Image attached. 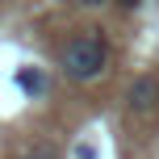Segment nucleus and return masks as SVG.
<instances>
[{"label":"nucleus","mask_w":159,"mask_h":159,"mask_svg":"<svg viewBox=\"0 0 159 159\" xmlns=\"http://www.w3.org/2000/svg\"><path fill=\"white\" fill-rule=\"evenodd\" d=\"M105 67H109V46H105V38H96L92 30L71 38L63 46V71L80 80V84H88V80L105 75Z\"/></svg>","instance_id":"nucleus-1"},{"label":"nucleus","mask_w":159,"mask_h":159,"mask_svg":"<svg viewBox=\"0 0 159 159\" xmlns=\"http://www.w3.org/2000/svg\"><path fill=\"white\" fill-rule=\"evenodd\" d=\"M126 105L134 113H151L159 105V80L155 75H138L134 84H130V92H126Z\"/></svg>","instance_id":"nucleus-2"},{"label":"nucleus","mask_w":159,"mask_h":159,"mask_svg":"<svg viewBox=\"0 0 159 159\" xmlns=\"http://www.w3.org/2000/svg\"><path fill=\"white\" fill-rule=\"evenodd\" d=\"M17 80H21V88H25V92H42V75H38V71H34V75H30V71H21Z\"/></svg>","instance_id":"nucleus-3"},{"label":"nucleus","mask_w":159,"mask_h":159,"mask_svg":"<svg viewBox=\"0 0 159 159\" xmlns=\"http://www.w3.org/2000/svg\"><path fill=\"white\" fill-rule=\"evenodd\" d=\"M75 155H80V159H96V151H92V147H80Z\"/></svg>","instance_id":"nucleus-4"},{"label":"nucleus","mask_w":159,"mask_h":159,"mask_svg":"<svg viewBox=\"0 0 159 159\" xmlns=\"http://www.w3.org/2000/svg\"><path fill=\"white\" fill-rule=\"evenodd\" d=\"M121 4H126V8H138V0H121Z\"/></svg>","instance_id":"nucleus-5"},{"label":"nucleus","mask_w":159,"mask_h":159,"mask_svg":"<svg viewBox=\"0 0 159 159\" xmlns=\"http://www.w3.org/2000/svg\"><path fill=\"white\" fill-rule=\"evenodd\" d=\"M21 159H46V155H42V151H38V155H21Z\"/></svg>","instance_id":"nucleus-6"},{"label":"nucleus","mask_w":159,"mask_h":159,"mask_svg":"<svg viewBox=\"0 0 159 159\" xmlns=\"http://www.w3.org/2000/svg\"><path fill=\"white\" fill-rule=\"evenodd\" d=\"M80 4H101V0H80Z\"/></svg>","instance_id":"nucleus-7"}]
</instances>
